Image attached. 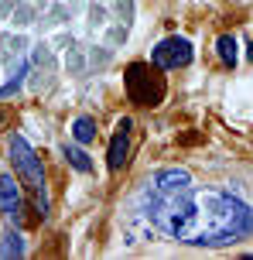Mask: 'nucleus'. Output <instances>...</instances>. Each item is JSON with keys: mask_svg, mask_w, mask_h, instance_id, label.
I'll list each match as a JSON object with an SVG mask.
<instances>
[{"mask_svg": "<svg viewBox=\"0 0 253 260\" xmlns=\"http://www.w3.org/2000/svg\"><path fill=\"white\" fill-rule=\"evenodd\" d=\"M144 212L161 233L195 247H226L253 233V212L229 192L199 188L192 182L174 195L144 192Z\"/></svg>", "mask_w": 253, "mask_h": 260, "instance_id": "f257e3e1", "label": "nucleus"}, {"mask_svg": "<svg viewBox=\"0 0 253 260\" xmlns=\"http://www.w3.org/2000/svg\"><path fill=\"white\" fill-rule=\"evenodd\" d=\"M7 151H11V161H14V168H17L21 185L31 192L34 206H38V216H48V188H45V168H41V157L31 151V144H27L21 134H14L11 141H7Z\"/></svg>", "mask_w": 253, "mask_h": 260, "instance_id": "f03ea898", "label": "nucleus"}, {"mask_svg": "<svg viewBox=\"0 0 253 260\" xmlns=\"http://www.w3.org/2000/svg\"><path fill=\"white\" fill-rule=\"evenodd\" d=\"M161 72H164V69H158L154 62H133V65H127V76H123L127 96H130L137 106H158V103H164L168 82H164Z\"/></svg>", "mask_w": 253, "mask_h": 260, "instance_id": "7ed1b4c3", "label": "nucleus"}, {"mask_svg": "<svg viewBox=\"0 0 253 260\" xmlns=\"http://www.w3.org/2000/svg\"><path fill=\"white\" fill-rule=\"evenodd\" d=\"M192 58H195V48H192V41L182 38V35H171V38L158 41V45L151 48V62L158 65V69H164V72L185 69Z\"/></svg>", "mask_w": 253, "mask_h": 260, "instance_id": "20e7f679", "label": "nucleus"}, {"mask_svg": "<svg viewBox=\"0 0 253 260\" xmlns=\"http://www.w3.org/2000/svg\"><path fill=\"white\" fill-rule=\"evenodd\" d=\"M130 130H133V120L123 117L113 130V141H110V151H106V165L110 171H120L127 165V151H130Z\"/></svg>", "mask_w": 253, "mask_h": 260, "instance_id": "39448f33", "label": "nucleus"}, {"mask_svg": "<svg viewBox=\"0 0 253 260\" xmlns=\"http://www.w3.org/2000/svg\"><path fill=\"white\" fill-rule=\"evenodd\" d=\"M192 185V175L182 168H164L158 171V175H151V182H147V192L151 195H174L182 192V188H188Z\"/></svg>", "mask_w": 253, "mask_h": 260, "instance_id": "423d86ee", "label": "nucleus"}, {"mask_svg": "<svg viewBox=\"0 0 253 260\" xmlns=\"http://www.w3.org/2000/svg\"><path fill=\"white\" fill-rule=\"evenodd\" d=\"M0 212L11 222L24 219V195H21V188H17L14 178H0Z\"/></svg>", "mask_w": 253, "mask_h": 260, "instance_id": "0eeeda50", "label": "nucleus"}, {"mask_svg": "<svg viewBox=\"0 0 253 260\" xmlns=\"http://www.w3.org/2000/svg\"><path fill=\"white\" fill-rule=\"evenodd\" d=\"M215 52H219V58H223L226 65H236V62H240V45H236V38H233V35H219Z\"/></svg>", "mask_w": 253, "mask_h": 260, "instance_id": "6e6552de", "label": "nucleus"}, {"mask_svg": "<svg viewBox=\"0 0 253 260\" xmlns=\"http://www.w3.org/2000/svg\"><path fill=\"white\" fill-rule=\"evenodd\" d=\"M62 154H65V161H68L76 171H82V175H89V171H93V161H89V154H86L82 147H72V144H65V147H62Z\"/></svg>", "mask_w": 253, "mask_h": 260, "instance_id": "1a4fd4ad", "label": "nucleus"}, {"mask_svg": "<svg viewBox=\"0 0 253 260\" xmlns=\"http://www.w3.org/2000/svg\"><path fill=\"white\" fill-rule=\"evenodd\" d=\"M93 137H96V123H93V117H79L76 123H72V141L89 144Z\"/></svg>", "mask_w": 253, "mask_h": 260, "instance_id": "9d476101", "label": "nucleus"}, {"mask_svg": "<svg viewBox=\"0 0 253 260\" xmlns=\"http://www.w3.org/2000/svg\"><path fill=\"white\" fill-rule=\"evenodd\" d=\"M21 253H24V243H21V236L11 230V233L4 236V243H0V257H21Z\"/></svg>", "mask_w": 253, "mask_h": 260, "instance_id": "9b49d317", "label": "nucleus"}, {"mask_svg": "<svg viewBox=\"0 0 253 260\" xmlns=\"http://www.w3.org/2000/svg\"><path fill=\"white\" fill-rule=\"evenodd\" d=\"M24 72H27V62H21V65H17V72L11 76V82L0 89V100H7V96H14V92L21 89V82H24Z\"/></svg>", "mask_w": 253, "mask_h": 260, "instance_id": "f8f14e48", "label": "nucleus"}, {"mask_svg": "<svg viewBox=\"0 0 253 260\" xmlns=\"http://www.w3.org/2000/svg\"><path fill=\"white\" fill-rule=\"evenodd\" d=\"M250 62H253V45H250Z\"/></svg>", "mask_w": 253, "mask_h": 260, "instance_id": "ddd939ff", "label": "nucleus"}]
</instances>
